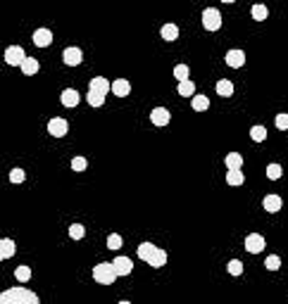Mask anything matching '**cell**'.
<instances>
[{
  "instance_id": "cell-27",
  "label": "cell",
  "mask_w": 288,
  "mask_h": 304,
  "mask_svg": "<svg viewBox=\"0 0 288 304\" xmlns=\"http://www.w3.org/2000/svg\"><path fill=\"white\" fill-rule=\"evenodd\" d=\"M250 138H252L255 143L267 140V129H264V126H252V129H250Z\"/></svg>"
},
{
  "instance_id": "cell-31",
  "label": "cell",
  "mask_w": 288,
  "mask_h": 304,
  "mask_svg": "<svg viewBox=\"0 0 288 304\" xmlns=\"http://www.w3.org/2000/svg\"><path fill=\"white\" fill-rule=\"evenodd\" d=\"M69 236H72L74 240H81L83 236H86V228H83L81 224H72L69 226Z\"/></svg>"
},
{
  "instance_id": "cell-38",
  "label": "cell",
  "mask_w": 288,
  "mask_h": 304,
  "mask_svg": "<svg viewBox=\"0 0 288 304\" xmlns=\"http://www.w3.org/2000/svg\"><path fill=\"white\" fill-rule=\"evenodd\" d=\"M221 2H236V0H221Z\"/></svg>"
},
{
  "instance_id": "cell-8",
  "label": "cell",
  "mask_w": 288,
  "mask_h": 304,
  "mask_svg": "<svg viewBox=\"0 0 288 304\" xmlns=\"http://www.w3.org/2000/svg\"><path fill=\"white\" fill-rule=\"evenodd\" d=\"M31 40H34V45H38V48H48V45L53 43V31H50V29H36Z\"/></svg>"
},
{
  "instance_id": "cell-23",
  "label": "cell",
  "mask_w": 288,
  "mask_h": 304,
  "mask_svg": "<svg viewBox=\"0 0 288 304\" xmlns=\"http://www.w3.org/2000/svg\"><path fill=\"white\" fill-rule=\"evenodd\" d=\"M86 100H88V105H91V107H103V105H105V95H103V93H98V91H88Z\"/></svg>"
},
{
  "instance_id": "cell-11",
  "label": "cell",
  "mask_w": 288,
  "mask_h": 304,
  "mask_svg": "<svg viewBox=\"0 0 288 304\" xmlns=\"http://www.w3.org/2000/svg\"><path fill=\"white\" fill-rule=\"evenodd\" d=\"M62 60H65V65L76 67V65H81L83 53L79 50V48H65V53H62Z\"/></svg>"
},
{
  "instance_id": "cell-24",
  "label": "cell",
  "mask_w": 288,
  "mask_h": 304,
  "mask_svg": "<svg viewBox=\"0 0 288 304\" xmlns=\"http://www.w3.org/2000/svg\"><path fill=\"white\" fill-rule=\"evenodd\" d=\"M210 107V98L207 95H193V109L195 112H205Z\"/></svg>"
},
{
  "instance_id": "cell-22",
  "label": "cell",
  "mask_w": 288,
  "mask_h": 304,
  "mask_svg": "<svg viewBox=\"0 0 288 304\" xmlns=\"http://www.w3.org/2000/svg\"><path fill=\"white\" fill-rule=\"evenodd\" d=\"M179 95H183V98H193V95H195V83H193L191 79L179 81Z\"/></svg>"
},
{
  "instance_id": "cell-2",
  "label": "cell",
  "mask_w": 288,
  "mask_h": 304,
  "mask_svg": "<svg viewBox=\"0 0 288 304\" xmlns=\"http://www.w3.org/2000/svg\"><path fill=\"white\" fill-rule=\"evenodd\" d=\"M138 257L143 259V262H148L152 269H162L167 264V252L160 250V247H155L152 242H141L138 245Z\"/></svg>"
},
{
  "instance_id": "cell-29",
  "label": "cell",
  "mask_w": 288,
  "mask_h": 304,
  "mask_svg": "<svg viewBox=\"0 0 288 304\" xmlns=\"http://www.w3.org/2000/svg\"><path fill=\"white\" fill-rule=\"evenodd\" d=\"M267 176H269L272 181H279V178L284 176V169H281V164H269V167H267Z\"/></svg>"
},
{
  "instance_id": "cell-25",
  "label": "cell",
  "mask_w": 288,
  "mask_h": 304,
  "mask_svg": "<svg viewBox=\"0 0 288 304\" xmlns=\"http://www.w3.org/2000/svg\"><path fill=\"white\" fill-rule=\"evenodd\" d=\"M226 183L229 185H243L246 183V176H243L241 169H238V171H226Z\"/></svg>"
},
{
  "instance_id": "cell-26",
  "label": "cell",
  "mask_w": 288,
  "mask_h": 304,
  "mask_svg": "<svg viewBox=\"0 0 288 304\" xmlns=\"http://www.w3.org/2000/svg\"><path fill=\"white\" fill-rule=\"evenodd\" d=\"M250 14H252V19H255V22H264V19H267V14H269V10H267L264 5H252Z\"/></svg>"
},
{
  "instance_id": "cell-14",
  "label": "cell",
  "mask_w": 288,
  "mask_h": 304,
  "mask_svg": "<svg viewBox=\"0 0 288 304\" xmlns=\"http://www.w3.org/2000/svg\"><path fill=\"white\" fill-rule=\"evenodd\" d=\"M262 207H264L269 214H276L281 207H284V200L279 198V195H267V198H264V202H262Z\"/></svg>"
},
{
  "instance_id": "cell-32",
  "label": "cell",
  "mask_w": 288,
  "mask_h": 304,
  "mask_svg": "<svg viewBox=\"0 0 288 304\" xmlns=\"http://www.w3.org/2000/svg\"><path fill=\"white\" fill-rule=\"evenodd\" d=\"M264 266H267L269 271H279V269H281V257L269 254V257H267V262H264Z\"/></svg>"
},
{
  "instance_id": "cell-28",
  "label": "cell",
  "mask_w": 288,
  "mask_h": 304,
  "mask_svg": "<svg viewBox=\"0 0 288 304\" xmlns=\"http://www.w3.org/2000/svg\"><path fill=\"white\" fill-rule=\"evenodd\" d=\"M14 278H17L19 283H27L29 278H31V269H29V266H17V271H14Z\"/></svg>"
},
{
  "instance_id": "cell-13",
  "label": "cell",
  "mask_w": 288,
  "mask_h": 304,
  "mask_svg": "<svg viewBox=\"0 0 288 304\" xmlns=\"http://www.w3.org/2000/svg\"><path fill=\"white\" fill-rule=\"evenodd\" d=\"M224 60H226V65H229V67L238 69V67L246 65V53H243V50H229Z\"/></svg>"
},
{
  "instance_id": "cell-36",
  "label": "cell",
  "mask_w": 288,
  "mask_h": 304,
  "mask_svg": "<svg viewBox=\"0 0 288 304\" xmlns=\"http://www.w3.org/2000/svg\"><path fill=\"white\" fill-rule=\"evenodd\" d=\"M276 129H281V131H284V129H288V114H284V112H281V114H276Z\"/></svg>"
},
{
  "instance_id": "cell-6",
  "label": "cell",
  "mask_w": 288,
  "mask_h": 304,
  "mask_svg": "<svg viewBox=\"0 0 288 304\" xmlns=\"http://www.w3.org/2000/svg\"><path fill=\"white\" fill-rule=\"evenodd\" d=\"M264 247H267V240L262 238L260 233H250L246 238V250L250 252V254H260Z\"/></svg>"
},
{
  "instance_id": "cell-30",
  "label": "cell",
  "mask_w": 288,
  "mask_h": 304,
  "mask_svg": "<svg viewBox=\"0 0 288 304\" xmlns=\"http://www.w3.org/2000/svg\"><path fill=\"white\" fill-rule=\"evenodd\" d=\"M188 74H191L188 65H177L174 67V76H177L179 81H188Z\"/></svg>"
},
{
  "instance_id": "cell-20",
  "label": "cell",
  "mask_w": 288,
  "mask_h": 304,
  "mask_svg": "<svg viewBox=\"0 0 288 304\" xmlns=\"http://www.w3.org/2000/svg\"><path fill=\"white\" fill-rule=\"evenodd\" d=\"M38 69H41V65H38V60H36V57H27V60H24V65H22V71H24L27 76H34Z\"/></svg>"
},
{
  "instance_id": "cell-37",
  "label": "cell",
  "mask_w": 288,
  "mask_h": 304,
  "mask_svg": "<svg viewBox=\"0 0 288 304\" xmlns=\"http://www.w3.org/2000/svg\"><path fill=\"white\" fill-rule=\"evenodd\" d=\"M72 169H74V171H83V169H86V159H83V157H74V159H72Z\"/></svg>"
},
{
  "instance_id": "cell-21",
  "label": "cell",
  "mask_w": 288,
  "mask_h": 304,
  "mask_svg": "<svg viewBox=\"0 0 288 304\" xmlns=\"http://www.w3.org/2000/svg\"><path fill=\"white\" fill-rule=\"evenodd\" d=\"M217 95H221V98H231L233 95V83L226 79L217 81Z\"/></svg>"
},
{
  "instance_id": "cell-15",
  "label": "cell",
  "mask_w": 288,
  "mask_h": 304,
  "mask_svg": "<svg viewBox=\"0 0 288 304\" xmlns=\"http://www.w3.org/2000/svg\"><path fill=\"white\" fill-rule=\"evenodd\" d=\"M112 93L117 95V98H126L129 93H131V83L126 79H117V81H112Z\"/></svg>"
},
{
  "instance_id": "cell-5",
  "label": "cell",
  "mask_w": 288,
  "mask_h": 304,
  "mask_svg": "<svg viewBox=\"0 0 288 304\" xmlns=\"http://www.w3.org/2000/svg\"><path fill=\"white\" fill-rule=\"evenodd\" d=\"M24 60H27V53H24V48H19V45H10V48L5 50V62H7V65L22 67Z\"/></svg>"
},
{
  "instance_id": "cell-1",
  "label": "cell",
  "mask_w": 288,
  "mask_h": 304,
  "mask_svg": "<svg viewBox=\"0 0 288 304\" xmlns=\"http://www.w3.org/2000/svg\"><path fill=\"white\" fill-rule=\"evenodd\" d=\"M0 304H41V300H38L36 292L27 290L22 285H14V288L0 295Z\"/></svg>"
},
{
  "instance_id": "cell-3",
  "label": "cell",
  "mask_w": 288,
  "mask_h": 304,
  "mask_svg": "<svg viewBox=\"0 0 288 304\" xmlns=\"http://www.w3.org/2000/svg\"><path fill=\"white\" fill-rule=\"evenodd\" d=\"M117 278H119V273H117L114 264H110V262H103V264L93 266V280H98V283H103V285H112Z\"/></svg>"
},
{
  "instance_id": "cell-17",
  "label": "cell",
  "mask_w": 288,
  "mask_h": 304,
  "mask_svg": "<svg viewBox=\"0 0 288 304\" xmlns=\"http://www.w3.org/2000/svg\"><path fill=\"white\" fill-rule=\"evenodd\" d=\"M224 164H226L229 171H238V169H243V157L238 152H229L226 159H224Z\"/></svg>"
},
{
  "instance_id": "cell-10",
  "label": "cell",
  "mask_w": 288,
  "mask_h": 304,
  "mask_svg": "<svg viewBox=\"0 0 288 304\" xmlns=\"http://www.w3.org/2000/svg\"><path fill=\"white\" fill-rule=\"evenodd\" d=\"M112 264H114V269H117V273H119V276H129V273L134 271V262H131L129 257H122V254H119V257H114V262H112Z\"/></svg>"
},
{
  "instance_id": "cell-35",
  "label": "cell",
  "mask_w": 288,
  "mask_h": 304,
  "mask_svg": "<svg viewBox=\"0 0 288 304\" xmlns=\"http://www.w3.org/2000/svg\"><path fill=\"white\" fill-rule=\"evenodd\" d=\"M24 178H27V176H24L22 169H12V171H10V181H12V183H22Z\"/></svg>"
},
{
  "instance_id": "cell-19",
  "label": "cell",
  "mask_w": 288,
  "mask_h": 304,
  "mask_svg": "<svg viewBox=\"0 0 288 304\" xmlns=\"http://www.w3.org/2000/svg\"><path fill=\"white\" fill-rule=\"evenodd\" d=\"M160 36H162L165 40H169V43H172V40H177V38H179V27H177V24H165V27L160 29Z\"/></svg>"
},
{
  "instance_id": "cell-12",
  "label": "cell",
  "mask_w": 288,
  "mask_h": 304,
  "mask_svg": "<svg viewBox=\"0 0 288 304\" xmlns=\"http://www.w3.org/2000/svg\"><path fill=\"white\" fill-rule=\"evenodd\" d=\"M110 81L105 79V76H93L91 79V83H88V91H98V93H103V95H108L110 93Z\"/></svg>"
},
{
  "instance_id": "cell-39",
  "label": "cell",
  "mask_w": 288,
  "mask_h": 304,
  "mask_svg": "<svg viewBox=\"0 0 288 304\" xmlns=\"http://www.w3.org/2000/svg\"><path fill=\"white\" fill-rule=\"evenodd\" d=\"M119 304H131V302H126V300H122V302H119Z\"/></svg>"
},
{
  "instance_id": "cell-4",
  "label": "cell",
  "mask_w": 288,
  "mask_h": 304,
  "mask_svg": "<svg viewBox=\"0 0 288 304\" xmlns=\"http://www.w3.org/2000/svg\"><path fill=\"white\" fill-rule=\"evenodd\" d=\"M203 27L207 31H219L221 29V14L217 7H205L203 10Z\"/></svg>"
},
{
  "instance_id": "cell-7",
  "label": "cell",
  "mask_w": 288,
  "mask_h": 304,
  "mask_svg": "<svg viewBox=\"0 0 288 304\" xmlns=\"http://www.w3.org/2000/svg\"><path fill=\"white\" fill-rule=\"evenodd\" d=\"M48 133H50L53 138H62V135H67V119H62V117H53V119L48 121Z\"/></svg>"
},
{
  "instance_id": "cell-33",
  "label": "cell",
  "mask_w": 288,
  "mask_h": 304,
  "mask_svg": "<svg viewBox=\"0 0 288 304\" xmlns=\"http://www.w3.org/2000/svg\"><path fill=\"white\" fill-rule=\"evenodd\" d=\"M108 247H110V250H119V247H122V236H119V233L108 236Z\"/></svg>"
},
{
  "instance_id": "cell-34",
  "label": "cell",
  "mask_w": 288,
  "mask_h": 304,
  "mask_svg": "<svg viewBox=\"0 0 288 304\" xmlns=\"http://www.w3.org/2000/svg\"><path fill=\"white\" fill-rule=\"evenodd\" d=\"M226 269H229V273H231V276H241V273H243V264H241L238 259H231Z\"/></svg>"
},
{
  "instance_id": "cell-16",
  "label": "cell",
  "mask_w": 288,
  "mask_h": 304,
  "mask_svg": "<svg viewBox=\"0 0 288 304\" xmlns=\"http://www.w3.org/2000/svg\"><path fill=\"white\" fill-rule=\"evenodd\" d=\"M60 100H62L65 107H76L79 105V93L74 91V88H65L62 95H60Z\"/></svg>"
},
{
  "instance_id": "cell-18",
  "label": "cell",
  "mask_w": 288,
  "mask_h": 304,
  "mask_svg": "<svg viewBox=\"0 0 288 304\" xmlns=\"http://www.w3.org/2000/svg\"><path fill=\"white\" fill-rule=\"evenodd\" d=\"M14 252H17L14 240H10V238H2V240H0V259H10Z\"/></svg>"
},
{
  "instance_id": "cell-9",
  "label": "cell",
  "mask_w": 288,
  "mask_h": 304,
  "mask_svg": "<svg viewBox=\"0 0 288 304\" xmlns=\"http://www.w3.org/2000/svg\"><path fill=\"white\" fill-rule=\"evenodd\" d=\"M169 119H172V114H169L167 107H155V109L150 112V121L155 124V126H167Z\"/></svg>"
}]
</instances>
